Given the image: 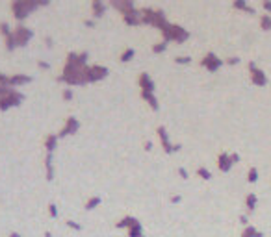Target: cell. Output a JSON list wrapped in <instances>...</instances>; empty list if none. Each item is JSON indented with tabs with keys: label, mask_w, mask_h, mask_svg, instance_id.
Returning a JSON list of instances; mask_svg holds the SVG:
<instances>
[{
	"label": "cell",
	"mask_w": 271,
	"mask_h": 237,
	"mask_svg": "<svg viewBox=\"0 0 271 237\" xmlns=\"http://www.w3.org/2000/svg\"><path fill=\"white\" fill-rule=\"evenodd\" d=\"M130 56H134V50H132V48H128L125 54H123V61H128V58H130Z\"/></svg>",
	"instance_id": "1"
},
{
	"label": "cell",
	"mask_w": 271,
	"mask_h": 237,
	"mask_svg": "<svg viewBox=\"0 0 271 237\" xmlns=\"http://www.w3.org/2000/svg\"><path fill=\"white\" fill-rule=\"evenodd\" d=\"M97 204H99V198H93L89 204H85V208H87V209H93V206H97Z\"/></svg>",
	"instance_id": "2"
},
{
	"label": "cell",
	"mask_w": 271,
	"mask_h": 237,
	"mask_svg": "<svg viewBox=\"0 0 271 237\" xmlns=\"http://www.w3.org/2000/svg\"><path fill=\"white\" fill-rule=\"evenodd\" d=\"M9 237H19V234H11Z\"/></svg>",
	"instance_id": "3"
}]
</instances>
